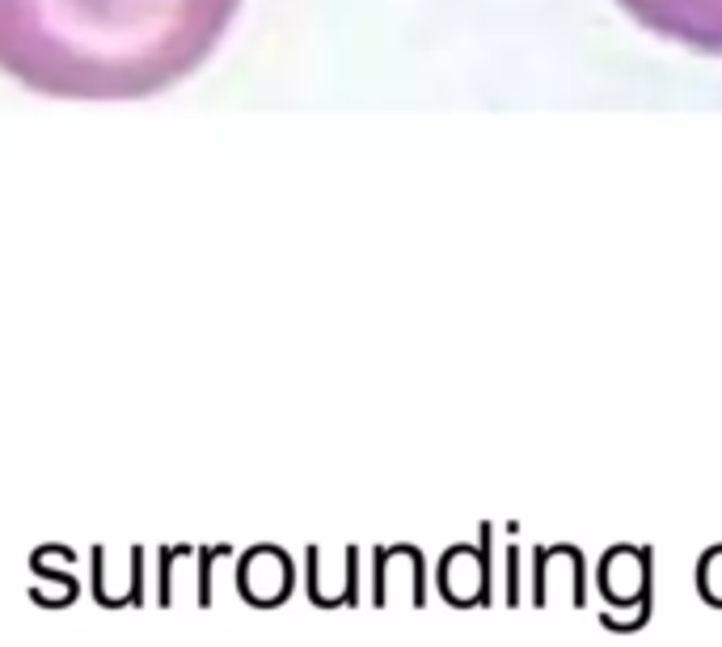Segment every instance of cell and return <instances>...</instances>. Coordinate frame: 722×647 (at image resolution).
Segmentation results:
<instances>
[{
	"label": "cell",
	"instance_id": "3",
	"mask_svg": "<svg viewBox=\"0 0 722 647\" xmlns=\"http://www.w3.org/2000/svg\"><path fill=\"white\" fill-rule=\"evenodd\" d=\"M533 606L537 610H579L584 606V563H579L575 546L541 550Z\"/></svg>",
	"mask_w": 722,
	"mask_h": 647
},
{
	"label": "cell",
	"instance_id": "10",
	"mask_svg": "<svg viewBox=\"0 0 722 647\" xmlns=\"http://www.w3.org/2000/svg\"><path fill=\"white\" fill-rule=\"evenodd\" d=\"M161 606H204V579H199V559L195 550H170L161 559Z\"/></svg>",
	"mask_w": 722,
	"mask_h": 647
},
{
	"label": "cell",
	"instance_id": "11",
	"mask_svg": "<svg viewBox=\"0 0 722 647\" xmlns=\"http://www.w3.org/2000/svg\"><path fill=\"white\" fill-rule=\"evenodd\" d=\"M701 597L722 610V546L719 550H710L706 563H701Z\"/></svg>",
	"mask_w": 722,
	"mask_h": 647
},
{
	"label": "cell",
	"instance_id": "7",
	"mask_svg": "<svg viewBox=\"0 0 722 647\" xmlns=\"http://www.w3.org/2000/svg\"><path fill=\"white\" fill-rule=\"evenodd\" d=\"M651 567H647V554L643 550H629V546H617L609 550L604 567H600V593L609 606H621V610H634L651 597Z\"/></svg>",
	"mask_w": 722,
	"mask_h": 647
},
{
	"label": "cell",
	"instance_id": "9",
	"mask_svg": "<svg viewBox=\"0 0 722 647\" xmlns=\"http://www.w3.org/2000/svg\"><path fill=\"white\" fill-rule=\"evenodd\" d=\"M309 597L313 606L321 610H334V606H355V550L343 554H326V550H313L309 554Z\"/></svg>",
	"mask_w": 722,
	"mask_h": 647
},
{
	"label": "cell",
	"instance_id": "4",
	"mask_svg": "<svg viewBox=\"0 0 722 647\" xmlns=\"http://www.w3.org/2000/svg\"><path fill=\"white\" fill-rule=\"evenodd\" d=\"M237 593L249 606H262V610L287 601V597H292V563H287V554L276 550V546L249 550V554L241 559Z\"/></svg>",
	"mask_w": 722,
	"mask_h": 647
},
{
	"label": "cell",
	"instance_id": "5",
	"mask_svg": "<svg viewBox=\"0 0 722 647\" xmlns=\"http://www.w3.org/2000/svg\"><path fill=\"white\" fill-rule=\"evenodd\" d=\"M440 597L456 610H469L478 601H490V567L474 546L448 550L440 563Z\"/></svg>",
	"mask_w": 722,
	"mask_h": 647
},
{
	"label": "cell",
	"instance_id": "6",
	"mask_svg": "<svg viewBox=\"0 0 722 647\" xmlns=\"http://www.w3.org/2000/svg\"><path fill=\"white\" fill-rule=\"evenodd\" d=\"M94 597L102 606H139L144 601V554L139 550H98L94 559Z\"/></svg>",
	"mask_w": 722,
	"mask_h": 647
},
{
	"label": "cell",
	"instance_id": "2",
	"mask_svg": "<svg viewBox=\"0 0 722 647\" xmlns=\"http://www.w3.org/2000/svg\"><path fill=\"white\" fill-rule=\"evenodd\" d=\"M621 13L643 30L688 47L697 56H722V0H617Z\"/></svg>",
	"mask_w": 722,
	"mask_h": 647
},
{
	"label": "cell",
	"instance_id": "1",
	"mask_svg": "<svg viewBox=\"0 0 722 647\" xmlns=\"http://www.w3.org/2000/svg\"><path fill=\"white\" fill-rule=\"evenodd\" d=\"M241 0H0V72L72 102H136L204 69Z\"/></svg>",
	"mask_w": 722,
	"mask_h": 647
},
{
	"label": "cell",
	"instance_id": "8",
	"mask_svg": "<svg viewBox=\"0 0 722 647\" xmlns=\"http://www.w3.org/2000/svg\"><path fill=\"white\" fill-rule=\"evenodd\" d=\"M423 559L411 546L380 550L377 563V606H423Z\"/></svg>",
	"mask_w": 722,
	"mask_h": 647
}]
</instances>
